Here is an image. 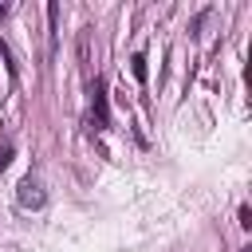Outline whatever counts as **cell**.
Masks as SVG:
<instances>
[{
  "mask_svg": "<svg viewBox=\"0 0 252 252\" xmlns=\"http://www.w3.org/2000/svg\"><path fill=\"white\" fill-rule=\"evenodd\" d=\"M91 126L94 130H106L110 126V106H106V83L102 79L91 83Z\"/></svg>",
  "mask_w": 252,
  "mask_h": 252,
  "instance_id": "cell-1",
  "label": "cell"
},
{
  "mask_svg": "<svg viewBox=\"0 0 252 252\" xmlns=\"http://www.w3.org/2000/svg\"><path fill=\"white\" fill-rule=\"evenodd\" d=\"M16 201H20L24 209H43V201H47V197H43V185H39L35 177H24V181H20V189H16Z\"/></svg>",
  "mask_w": 252,
  "mask_h": 252,
  "instance_id": "cell-2",
  "label": "cell"
},
{
  "mask_svg": "<svg viewBox=\"0 0 252 252\" xmlns=\"http://www.w3.org/2000/svg\"><path fill=\"white\" fill-rule=\"evenodd\" d=\"M130 67H134V79H138V83H146V55H134V59H130Z\"/></svg>",
  "mask_w": 252,
  "mask_h": 252,
  "instance_id": "cell-3",
  "label": "cell"
},
{
  "mask_svg": "<svg viewBox=\"0 0 252 252\" xmlns=\"http://www.w3.org/2000/svg\"><path fill=\"white\" fill-rule=\"evenodd\" d=\"M12 161V142H0V169H8Z\"/></svg>",
  "mask_w": 252,
  "mask_h": 252,
  "instance_id": "cell-4",
  "label": "cell"
},
{
  "mask_svg": "<svg viewBox=\"0 0 252 252\" xmlns=\"http://www.w3.org/2000/svg\"><path fill=\"white\" fill-rule=\"evenodd\" d=\"M252 224V213H248V205H240V228H248Z\"/></svg>",
  "mask_w": 252,
  "mask_h": 252,
  "instance_id": "cell-5",
  "label": "cell"
}]
</instances>
